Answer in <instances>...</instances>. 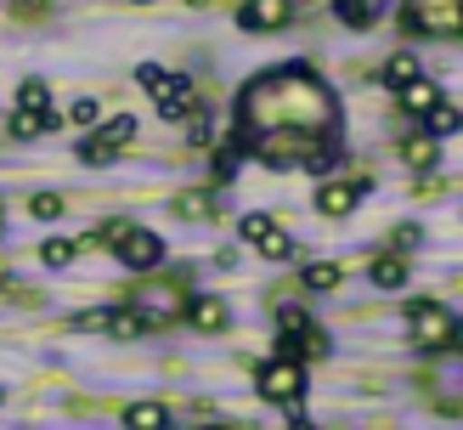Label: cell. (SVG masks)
<instances>
[{"instance_id": "obj_1", "label": "cell", "mask_w": 463, "mask_h": 430, "mask_svg": "<svg viewBox=\"0 0 463 430\" xmlns=\"http://www.w3.org/2000/svg\"><path fill=\"white\" fill-rule=\"evenodd\" d=\"M238 153L271 170H322L339 153V97L306 62L254 74L238 97Z\"/></svg>"}, {"instance_id": "obj_2", "label": "cell", "mask_w": 463, "mask_h": 430, "mask_svg": "<svg viewBox=\"0 0 463 430\" xmlns=\"http://www.w3.org/2000/svg\"><path fill=\"white\" fill-rule=\"evenodd\" d=\"M102 244H113V255H119L130 272H153L158 261H165V244H158V233H147V226H130V221H113L97 233Z\"/></svg>"}, {"instance_id": "obj_3", "label": "cell", "mask_w": 463, "mask_h": 430, "mask_svg": "<svg viewBox=\"0 0 463 430\" xmlns=\"http://www.w3.org/2000/svg\"><path fill=\"white\" fill-rule=\"evenodd\" d=\"M254 385H260L266 402H283V407H299V397H306V362L277 351L271 362H260V374H254Z\"/></svg>"}, {"instance_id": "obj_4", "label": "cell", "mask_w": 463, "mask_h": 430, "mask_svg": "<svg viewBox=\"0 0 463 430\" xmlns=\"http://www.w3.org/2000/svg\"><path fill=\"white\" fill-rule=\"evenodd\" d=\"M402 17H407V29H419V34L463 40V0H407Z\"/></svg>"}, {"instance_id": "obj_5", "label": "cell", "mask_w": 463, "mask_h": 430, "mask_svg": "<svg viewBox=\"0 0 463 430\" xmlns=\"http://www.w3.org/2000/svg\"><path fill=\"white\" fill-rule=\"evenodd\" d=\"M136 130H142V125H136V113H119V119H108L102 130L85 136V142H80V158H85V165H108V158H119V153L136 142Z\"/></svg>"}, {"instance_id": "obj_6", "label": "cell", "mask_w": 463, "mask_h": 430, "mask_svg": "<svg viewBox=\"0 0 463 430\" xmlns=\"http://www.w3.org/2000/svg\"><path fill=\"white\" fill-rule=\"evenodd\" d=\"M407 329H412V346H419V351H441L452 339V311L435 306V301H419L407 311Z\"/></svg>"}, {"instance_id": "obj_7", "label": "cell", "mask_w": 463, "mask_h": 430, "mask_svg": "<svg viewBox=\"0 0 463 430\" xmlns=\"http://www.w3.org/2000/svg\"><path fill=\"white\" fill-rule=\"evenodd\" d=\"M367 193H373V181H356V176L322 181V187H317V210L339 221V215H351V210H356V198H367Z\"/></svg>"}, {"instance_id": "obj_8", "label": "cell", "mask_w": 463, "mask_h": 430, "mask_svg": "<svg viewBox=\"0 0 463 430\" xmlns=\"http://www.w3.org/2000/svg\"><path fill=\"white\" fill-rule=\"evenodd\" d=\"M238 226H243V238H249L254 249H260L266 261H288V255H294V238H288L283 226L271 221V215H243Z\"/></svg>"}, {"instance_id": "obj_9", "label": "cell", "mask_w": 463, "mask_h": 430, "mask_svg": "<svg viewBox=\"0 0 463 430\" xmlns=\"http://www.w3.org/2000/svg\"><path fill=\"white\" fill-rule=\"evenodd\" d=\"M288 17H294V0H243V6H238V29L260 34V29H283Z\"/></svg>"}, {"instance_id": "obj_10", "label": "cell", "mask_w": 463, "mask_h": 430, "mask_svg": "<svg viewBox=\"0 0 463 430\" xmlns=\"http://www.w3.org/2000/svg\"><path fill=\"white\" fill-rule=\"evenodd\" d=\"M136 311H142L147 323H170V317H181V311H187V301H181V283H153V289H142Z\"/></svg>"}, {"instance_id": "obj_11", "label": "cell", "mask_w": 463, "mask_h": 430, "mask_svg": "<svg viewBox=\"0 0 463 430\" xmlns=\"http://www.w3.org/2000/svg\"><path fill=\"white\" fill-rule=\"evenodd\" d=\"M221 210H226V187L175 193V215H181V221H221Z\"/></svg>"}, {"instance_id": "obj_12", "label": "cell", "mask_w": 463, "mask_h": 430, "mask_svg": "<svg viewBox=\"0 0 463 430\" xmlns=\"http://www.w3.org/2000/svg\"><path fill=\"white\" fill-rule=\"evenodd\" d=\"M153 102H158V113H165V119H181V113L198 102V97H193V80H187V74H158Z\"/></svg>"}, {"instance_id": "obj_13", "label": "cell", "mask_w": 463, "mask_h": 430, "mask_svg": "<svg viewBox=\"0 0 463 430\" xmlns=\"http://www.w3.org/2000/svg\"><path fill=\"white\" fill-rule=\"evenodd\" d=\"M435 158H441V136H430V130L402 136V165H407V170L430 176V170H435Z\"/></svg>"}, {"instance_id": "obj_14", "label": "cell", "mask_w": 463, "mask_h": 430, "mask_svg": "<svg viewBox=\"0 0 463 430\" xmlns=\"http://www.w3.org/2000/svg\"><path fill=\"white\" fill-rule=\"evenodd\" d=\"M181 317H187L198 334H221L232 311H226V301H215V294H198V301H187V311H181Z\"/></svg>"}, {"instance_id": "obj_15", "label": "cell", "mask_w": 463, "mask_h": 430, "mask_svg": "<svg viewBox=\"0 0 463 430\" xmlns=\"http://www.w3.org/2000/svg\"><path fill=\"white\" fill-rule=\"evenodd\" d=\"M396 97H402V108L407 113H419V119H424V113L435 108V102H441V85H435V80H407V85H396Z\"/></svg>"}, {"instance_id": "obj_16", "label": "cell", "mask_w": 463, "mask_h": 430, "mask_svg": "<svg viewBox=\"0 0 463 430\" xmlns=\"http://www.w3.org/2000/svg\"><path fill=\"white\" fill-rule=\"evenodd\" d=\"M384 6H390V0H334L339 23H351V29H373V23L384 17Z\"/></svg>"}, {"instance_id": "obj_17", "label": "cell", "mask_w": 463, "mask_h": 430, "mask_svg": "<svg viewBox=\"0 0 463 430\" xmlns=\"http://www.w3.org/2000/svg\"><path fill=\"white\" fill-rule=\"evenodd\" d=\"M367 278H373L379 289H407V278H412V266L396 255V249H390V255H379L373 266H367Z\"/></svg>"}, {"instance_id": "obj_18", "label": "cell", "mask_w": 463, "mask_h": 430, "mask_svg": "<svg viewBox=\"0 0 463 430\" xmlns=\"http://www.w3.org/2000/svg\"><path fill=\"white\" fill-rule=\"evenodd\" d=\"M45 130H57V113H52V108H45V113L17 108V113H12V136H17V142H34V136H45Z\"/></svg>"}, {"instance_id": "obj_19", "label": "cell", "mask_w": 463, "mask_h": 430, "mask_svg": "<svg viewBox=\"0 0 463 430\" xmlns=\"http://www.w3.org/2000/svg\"><path fill=\"white\" fill-rule=\"evenodd\" d=\"M125 425L130 430H165L170 425V407L165 402H130L125 407Z\"/></svg>"}, {"instance_id": "obj_20", "label": "cell", "mask_w": 463, "mask_h": 430, "mask_svg": "<svg viewBox=\"0 0 463 430\" xmlns=\"http://www.w3.org/2000/svg\"><path fill=\"white\" fill-rule=\"evenodd\" d=\"M299 283H306L311 294H328V289H339V283H345V266H339V261H317V266L299 272Z\"/></svg>"}, {"instance_id": "obj_21", "label": "cell", "mask_w": 463, "mask_h": 430, "mask_svg": "<svg viewBox=\"0 0 463 430\" xmlns=\"http://www.w3.org/2000/svg\"><path fill=\"white\" fill-rule=\"evenodd\" d=\"M424 130H430V136H452V130H463V108H452V102L441 97V102L424 113Z\"/></svg>"}, {"instance_id": "obj_22", "label": "cell", "mask_w": 463, "mask_h": 430, "mask_svg": "<svg viewBox=\"0 0 463 430\" xmlns=\"http://www.w3.org/2000/svg\"><path fill=\"white\" fill-rule=\"evenodd\" d=\"M142 329H147V317L136 311V306H125V311H108V329H102V334H113V339H136Z\"/></svg>"}, {"instance_id": "obj_23", "label": "cell", "mask_w": 463, "mask_h": 430, "mask_svg": "<svg viewBox=\"0 0 463 430\" xmlns=\"http://www.w3.org/2000/svg\"><path fill=\"white\" fill-rule=\"evenodd\" d=\"M181 119H187V142H193V148H210V142H215V119H210V113H203L198 102L181 113Z\"/></svg>"}, {"instance_id": "obj_24", "label": "cell", "mask_w": 463, "mask_h": 430, "mask_svg": "<svg viewBox=\"0 0 463 430\" xmlns=\"http://www.w3.org/2000/svg\"><path fill=\"white\" fill-rule=\"evenodd\" d=\"M407 80H419V57L412 52H396L384 62V85H407Z\"/></svg>"}, {"instance_id": "obj_25", "label": "cell", "mask_w": 463, "mask_h": 430, "mask_svg": "<svg viewBox=\"0 0 463 430\" xmlns=\"http://www.w3.org/2000/svg\"><path fill=\"white\" fill-rule=\"evenodd\" d=\"M17 108L45 113V108H52V85H45V80H23V85H17Z\"/></svg>"}, {"instance_id": "obj_26", "label": "cell", "mask_w": 463, "mask_h": 430, "mask_svg": "<svg viewBox=\"0 0 463 430\" xmlns=\"http://www.w3.org/2000/svg\"><path fill=\"white\" fill-rule=\"evenodd\" d=\"M74 255H80V244H74V238H52V244H40V261H45V266H68Z\"/></svg>"}, {"instance_id": "obj_27", "label": "cell", "mask_w": 463, "mask_h": 430, "mask_svg": "<svg viewBox=\"0 0 463 430\" xmlns=\"http://www.w3.org/2000/svg\"><path fill=\"white\" fill-rule=\"evenodd\" d=\"M29 215H34V221H57V215H62V198H57V193H34V198H29Z\"/></svg>"}, {"instance_id": "obj_28", "label": "cell", "mask_w": 463, "mask_h": 430, "mask_svg": "<svg viewBox=\"0 0 463 430\" xmlns=\"http://www.w3.org/2000/svg\"><path fill=\"white\" fill-rule=\"evenodd\" d=\"M68 119H74V125H85V130H90V125L102 119V108H97V97H80L74 108H68Z\"/></svg>"}, {"instance_id": "obj_29", "label": "cell", "mask_w": 463, "mask_h": 430, "mask_svg": "<svg viewBox=\"0 0 463 430\" xmlns=\"http://www.w3.org/2000/svg\"><path fill=\"white\" fill-rule=\"evenodd\" d=\"M226 181H238V148L215 153V187H226Z\"/></svg>"}, {"instance_id": "obj_30", "label": "cell", "mask_w": 463, "mask_h": 430, "mask_svg": "<svg viewBox=\"0 0 463 430\" xmlns=\"http://www.w3.org/2000/svg\"><path fill=\"white\" fill-rule=\"evenodd\" d=\"M390 249H396V255H407V249H419V226H396V238H390Z\"/></svg>"}, {"instance_id": "obj_31", "label": "cell", "mask_w": 463, "mask_h": 430, "mask_svg": "<svg viewBox=\"0 0 463 430\" xmlns=\"http://www.w3.org/2000/svg\"><path fill=\"white\" fill-rule=\"evenodd\" d=\"M158 74H165L158 62H142V68H136V85H142V91H153V85H158Z\"/></svg>"}, {"instance_id": "obj_32", "label": "cell", "mask_w": 463, "mask_h": 430, "mask_svg": "<svg viewBox=\"0 0 463 430\" xmlns=\"http://www.w3.org/2000/svg\"><path fill=\"white\" fill-rule=\"evenodd\" d=\"M452 346L463 351V317H452Z\"/></svg>"}, {"instance_id": "obj_33", "label": "cell", "mask_w": 463, "mask_h": 430, "mask_svg": "<svg viewBox=\"0 0 463 430\" xmlns=\"http://www.w3.org/2000/svg\"><path fill=\"white\" fill-rule=\"evenodd\" d=\"M136 6H147V0H136Z\"/></svg>"}, {"instance_id": "obj_34", "label": "cell", "mask_w": 463, "mask_h": 430, "mask_svg": "<svg viewBox=\"0 0 463 430\" xmlns=\"http://www.w3.org/2000/svg\"><path fill=\"white\" fill-rule=\"evenodd\" d=\"M0 215H6V204H0Z\"/></svg>"}, {"instance_id": "obj_35", "label": "cell", "mask_w": 463, "mask_h": 430, "mask_svg": "<svg viewBox=\"0 0 463 430\" xmlns=\"http://www.w3.org/2000/svg\"><path fill=\"white\" fill-rule=\"evenodd\" d=\"M0 402H6V397H0Z\"/></svg>"}]
</instances>
